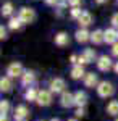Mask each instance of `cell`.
<instances>
[{"mask_svg":"<svg viewBox=\"0 0 118 121\" xmlns=\"http://www.w3.org/2000/svg\"><path fill=\"white\" fill-rule=\"evenodd\" d=\"M95 89H97V94H99V97H102V99L112 97V95L115 94V87H113V84L109 82V81H100L99 86H97Z\"/></svg>","mask_w":118,"mask_h":121,"instance_id":"cell-1","label":"cell"},{"mask_svg":"<svg viewBox=\"0 0 118 121\" xmlns=\"http://www.w3.org/2000/svg\"><path fill=\"white\" fill-rule=\"evenodd\" d=\"M18 16L23 21V24H31L36 21V11H34V8H29V7H21Z\"/></svg>","mask_w":118,"mask_h":121,"instance_id":"cell-2","label":"cell"},{"mask_svg":"<svg viewBox=\"0 0 118 121\" xmlns=\"http://www.w3.org/2000/svg\"><path fill=\"white\" fill-rule=\"evenodd\" d=\"M24 74V68H23V65L21 63H18V61H13V63H10L8 68H7V76L8 78H21V76Z\"/></svg>","mask_w":118,"mask_h":121,"instance_id":"cell-3","label":"cell"},{"mask_svg":"<svg viewBox=\"0 0 118 121\" xmlns=\"http://www.w3.org/2000/svg\"><path fill=\"white\" fill-rule=\"evenodd\" d=\"M49 87H50V92L52 94H63L65 87H66V82H65L63 78H54L50 81V84H49Z\"/></svg>","mask_w":118,"mask_h":121,"instance_id":"cell-4","label":"cell"},{"mask_svg":"<svg viewBox=\"0 0 118 121\" xmlns=\"http://www.w3.org/2000/svg\"><path fill=\"white\" fill-rule=\"evenodd\" d=\"M97 69L99 71H102V73H107L109 69H112L113 68V63H112V58H110L109 55H100L99 58H97Z\"/></svg>","mask_w":118,"mask_h":121,"instance_id":"cell-5","label":"cell"},{"mask_svg":"<svg viewBox=\"0 0 118 121\" xmlns=\"http://www.w3.org/2000/svg\"><path fill=\"white\" fill-rule=\"evenodd\" d=\"M37 105L39 107H49L52 103V92L47 91V89H42L39 91V95H37Z\"/></svg>","mask_w":118,"mask_h":121,"instance_id":"cell-6","label":"cell"},{"mask_svg":"<svg viewBox=\"0 0 118 121\" xmlns=\"http://www.w3.org/2000/svg\"><path fill=\"white\" fill-rule=\"evenodd\" d=\"M94 60H95V50L94 48H84L82 55H79L78 65H87V63H92Z\"/></svg>","mask_w":118,"mask_h":121,"instance_id":"cell-7","label":"cell"},{"mask_svg":"<svg viewBox=\"0 0 118 121\" xmlns=\"http://www.w3.org/2000/svg\"><path fill=\"white\" fill-rule=\"evenodd\" d=\"M60 105H62L63 108H70V107H73V105H74V94L65 91V92L60 95Z\"/></svg>","mask_w":118,"mask_h":121,"instance_id":"cell-8","label":"cell"},{"mask_svg":"<svg viewBox=\"0 0 118 121\" xmlns=\"http://www.w3.org/2000/svg\"><path fill=\"white\" fill-rule=\"evenodd\" d=\"M82 82H84L86 87L94 89V87H97V86H99V78H97L95 73H86V76L82 78Z\"/></svg>","mask_w":118,"mask_h":121,"instance_id":"cell-9","label":"cell"},{"mask_svg":"<svg viewBox=\"0 0 118 121\" xmlns=\"http://www.w3.org/2000/svg\"><path fill=\"white\" fill-rule=\"evenodd\" d=\"M74 37H76V42L86 44L87 40H91V32H89L86 28H79L76 32H74Z\"/></svg>","mask_w":118,"mask_h":121,"instance_id":"cell-10","label":"cell"},{"mask_svg":"<svg viewBox=\"0 0 118 121\" xmlns=\"http://www.w3.org/2000/svg\"><path fill=\"white\" fill-rule=\"evenodd\" d=\"M15 120L16 121H26V118L29 116V110H27L26 105H18L15 108Z\"/></svg>","mask_w":118,"mask_h":121,"instance_id":"cell-11","label":"cell"},{"mask_svg":"<svg viewBox=\"0 0 118 121\" xmlns=\"http://www.w3.org/2000/svg\"><path fill=\"white\" fill-rule=\"evenodd\" d=\"M91 42L94 45H100V44H104L105 42V31H102V29H95V31H92L91 32Z\"/></svg>","mask_w":118,"mask_h":121,"instance_id":"cell-12","label":"cell"},{"mask_svg":"<svg viewBox=\"0 0 118 121\" xmlns=\"http://www.w3.org/2000/svg\"><path fill=\"white\" fill-rule=\"evenodd\" d=\"M86 103H87V94L84 91H76L74 92V105L78 108H82V107H86Z\"/></svg>","mask_w":118,"mask_h":121,"instance_id":"cell-13","label":"cell"},{"mask_svg":"<svg viewBox=\"0 0 118 121\" xmlns=\"http://www.w3.org/2000/svg\"><path fill=\"white\" fill-rule=\"evenodd\" d=\"M36 82V73L34 71H24V74L21 76V84L23 86H27V87H31L32 84Z\"/></svg>","mask_w":118,"mask_h":121,"instance_id":"cell-14","label":"cell"},{"mask_svg":"<svg viewBox=\"0 0 118 121\" xmlns=\"http://www.w3.org/2000/svg\"><path fill=\"white\" fill-rule=\"evenodd\" d=\"M105 42L110 44V45H113V44L118 42V31L115 28H109L105 31Z\"/></svg>","mask_w":118,"mask_h":121,"instance_id":"cell-15","label":"cell"},{"mask_svg":"<svg viewBox=\"0 0 118 121\" xmlns=\"http://www.w3.org/2000/svg\"><path fill=\"white\" fill-rule=\"evenodd\" d=\"M54 42H55V45H58V47H66L68 44H70V37H68V34H66V32L62 31V32L55 34Z\"/></svg>","mask_w":118,"mask_h":121,"instance_id":"cell-16","label":"cell"},{"mask_svg":"<svg viewBox=\"0 0 118 121\" xmlns=\"http://www.w3.org/2000/svg\"><path fill=\"white\" fill-rule=\"evenodd\" d=\"M94 18H92V15L89 11H82V15L78 18V23H79V26L81 28H87V26H91Z\"/></svg>","mask_w":118,"mask_h":121,"instance_id":"cell-17","label":"cell"},{"mask_svg":"<svg viewBox=\"0 0 118 121\" xmlns=\"http://www.w3.org/2000/svg\"><path fill=\"white\" fill-rule=\"evenodd\" d=\"M7 28L11 29V31H19V29L23 28V21L19 19V16H11V18L8 19Z\"/></svg>","mask_w":118,"mask_h":121,"instance_id":"cell-18","label":"cell"},{"mask_svg":"<svg viewBox=\"0 0 118 121\" xmlns=\"http://www.w3.org/2000/svg\"><path fill=\"white\" fill-rule=\"evenodd\" d=\"M70 74H71L73 79H82L86 76V71H84L82 65H74L71 68V71H70Z\"/></svg>","mask_w":118,"mask_h":121,"instance_id":"cell-19","label":"cell"},{"mask_svg":"<svg viewBox=\"0 0 118 121\" xmlns=\"http://www.w3.org/2000/svg\"><path fill=\"white\" fill-rule=\"evenodd\" d=\"M2 16H5V18H11L13 16V11H15V7H13V3L11 2H5L3 5H2Z\"/></svg>","mask_w":118,"mask_h":121,"instance_id":"cell-20","label":"cell"},{"mask_svg":"<svg viewBox=\"0 0 118 121\" xmlns=\"http://www.w3.org/2000/svg\"><path fill=\"white\" fill-rule=\"evenodd\" d=\"M37 95H39V91L36 87H27L24 92V99L27 102H37Z\"/></svg>","mask_w":118,"mask_h":121,"instance_id":"cell-21","label":"cell"},{"mask_svg":"<svg viewBox=\"0 0 118 121\" xmlns=\"http://www.w3.org/2000/svg\"><path fill=\"white\" fill-rule=\"evenodd\" d=\"M11 78H8V76H3L2 79H0V91L2 92H10L11 91Z\"/></svg>","mask_w":118,"mask_h":121,"instance_id":"cell-22","label":"cell"},{"mask_svg":"<svg viewBox=\"0 0 118 121\" xmlns=\"http://www.w3.org/2000/svg\"><path fill=\"white\" fill-rule=\"evenodd\" d=\"M107 113L112 115V116H118V100H110L107 103Z\"/></svg>","mask_w":118,"mask_h":121,"instance_id":"cell-23","label":"cell"},{"mask_svg":"<svg viewBox=\"0 0 118 121\" xmlns=\"http://www.w3.org/2000/svg\"><path fill=\"white\" fill-rule=\"evenodd\" d=\"M8 110H10V102L8 100H2L0 102V113L2 115H8Z\"/></svg>","mask_w":118,"mask_h":121,"instance_id":"cell-24","label":"cell"},{"mask_svg":"<svg viewBox=\"0 0 118 121\" xmlns=\"http://www.w3.org/2000/svg\"><path fill=\"white\" fill-rule=\"evenodd\" d=\"M70 15H71V18H73V19H78V18H79V16L82 15V11H81V8H79V7H76V8H71Z\"/></svg>","mask_w":118,"mask_h":121,"instance_id":"cell-25","label":"cell"},{"mask_svg":"<svg viewBox=\"0 0 118 121\" xmlns=\"http://www.w3.org/2000/svg\"><path fill=\"white\" fill-rule=\"evenodd\" d=\"M86 115V108L82 107V108H76V112H74V118H82Z\"/></svg>","mask_w":118,"mask_h":121,"instance_id":"cell-26","label":"cell"},{"mask_svg":"<svg viewBox=\"0 0 118 121\" xmlns=\"http://www.w3.org/2000/svg\"><path fill=\"white\" fill-rule=\"evenodd\" d=\"M66 7H68V0H60V3L57 5V8H58V11H60V13H62Z\"/></svg>","mask_w":118,"mask_h":121,"instance_id":"cell-27","label":"cell"},{"mask_svg":"<svg viewBox=\"0 0 118 121\" xmlns=\"http://www.w3.org/2000/svg\"><path fill=\"white\" fill-rule=\"evenodd\" d=\"M82 0H68V5L71 7V8H76V7H79L81 5Z\"/></svg>","mask_w":118,"mask_h":121,"instance_id":"cell-28","label":"cell"},{"mask_svg":"<svg viewBox=\"0 0 118 121\" xmlns=\"http://www.w3.org/2000/svg\"><path fill=\"white\" fill-rule=\"evenodd\" d=\"M110 23H112V26H113V28H117V29H118V13H115V15L112 16Z\"/></svg>","mask_w":118,"mask_h":121,"instance_id":"cell-29","label":"cell"},{"mask_svg":"<svg viewBox=\"0 0 118 121\" xmlns=\"http://www.w3.org/2000/svg\"><path fill=\"white\" fill-rule=\"evenodd\" d=\"M7 37H8V34H7V28L0 26V39H2V40H5Z\"/></svg>","mask_w":118,"mask_h":121,"instance_id":"cell-30","label":"cell"},{"mask_svg":"<svg viewBox=\"0 0 118 121\" xmlns=\"http://www.w3.org/2000/svg\"><path fill=\"white\" fill-rule=\"evenodd\" d=\"M44 2H45L49 7H57V5L60 3V0H44Z\"/></svg>","mask_w":118,"mask_h":121,"instance_id":"cell-31","label":"cell"},{"mask_svg":"<svg viewBox=\"0 0 118 121\" xmlns=\"http://www.w3.org/2000/svg\"><path fill=\"white\" fill-rule=\"evenodd\" d=\"M112 55H113V56H117V58H118V42L112 45Z\"/></svg>","mask_w":118,"mask_h":121,"instance_id":"cell-32","label":"cell"},{"mask_svg":"<svg viewBox=\"0 0 118 121\" xmlns=\"http://www.w3.org/2000/svg\"><path fill=\"white\" fill-rule=\"evenodd\" d=\"M0 121H8V115H2L0 116Z\"/></svg>","mask_w":118,"mask_h":121,"instance_id":"cell-33","label":"cell"},{"mask_svg":"<svg viewBox=\"0 0 118 121\" xmlns=\"http://www.w3.org/2000/svg\"><path fill=\"white\" fill-rule=\"evenodd\" d=\"M113 69H115V73H117V74H118V61H117V63H115V65H113Z\"/></svg>","mask_w":118,"mask_h":121,"instance_id":"cell-34","label":"cell"},{"mask_svg":"<svg viewBox=\"0 0 118 121\" xmlns=\"http://www.w3.org/2000/svg\"><path fill=\"white\" fill-rule=\"evenodd\" d=\"M95 2H97V3H105L107 0H95Z\"/></svg>","mask_w":118,"mask_h":121,"instance_id":"cell-35","label":"cell"},{"mask_svg":"<svg viewBox=\"0 0 118 121\" xmlns=\"http://www.w3.org/2000/svg\"><path fill=\"white\" fill-rule=\"evenodd\" d=\"M68 121H78V118H70Z\"/></svg>","mask_w":118,"mask_h":121,"instance_id":"cell-36","label":"cell"},{"mask_svg":"<svg viewBox=\"0 0 118 121\" xmlns=\"http://www.w3.org/2000/svg\"><path fill=\"white\" fill-rule=\"evenodd\" d=\"M50 121H60V120H58V118H52Z\"/></svg>","mask_w":118,"mask_h":121,"instance_id":"cell-37","label":"cell"},{"mask_svg":"<svg viewBox=\"0 0 118 121\" xmlns=\"http://www.w3.org/2000/svg\"><path fill=\"white\" fill-rule=\"evenodd\" d=\"M115 121H118V118H117V120H115Z\"/></svg>","mask_w":118,"mask_h":121,"instance_id":"cell-38","label":"cell"},{"mask_svg":"<svg viewBox=\"0 0 118 121\" xmlns=\"http://www.w3.org/2000/svg\"><path fill=\"white\" fill-rule=\"evenodd\" d=\"M41 121H42V120H41Z\"/></svg>","mask_w":118,"mask_h":121,"instance_id":"cell-39","label":"cell"},{"mask_svg":"<svg viewBox=\"0 0 118 121\" xmlns=\"http://www.w3.org/2000/svg\"><path fill=\"white\" fill-rule=\"evenodd\" d=\"M117 31H118V29H117Z\"/></svg>","mask_w":118,"mask_h":121,"instance_id":"cell-40","label":"cell"}]
</instances>
